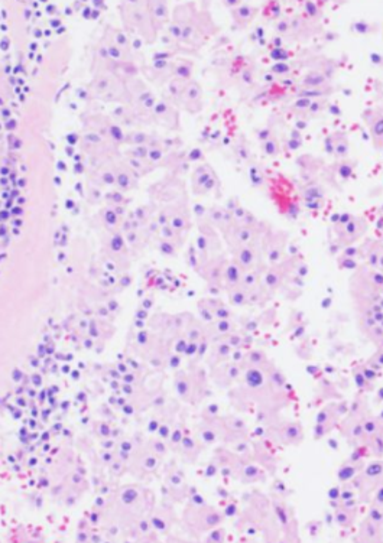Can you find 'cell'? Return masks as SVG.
Here are the masks:
<instances>
[{
	"label": "cell",
	"mask_w": 383,
	"mask_h": 543,
	"mask_svg": "<svg viewBox=\"0 0 383 543\" xmlns=\"http://www.w3.org/2000/svg\"><path fill=\"white\" fill-rule=\"evenodd\" d=\"M219 30V25L214 22L210 10L198 8L194 2L178 5L169 25V35L175 42L183 44L187 51L201 49Z\"/></svg>",
	"instance_id": "1"
},
{
	"label": "cell",
	"mask_w": 383,
	"mask_h": 543,
	"mask_svg": "<svg viewBox=\"0 0 383 543\" xmlns=\"http://www.w3.org/2000/svg\"><path fill=\"white\" fill-rule=\"evenodd\" d=\"M268 229L269 226L262 221H256L253 224H231L223 233V237L228 249L240 247V246H253V244H260L262 237Z\"/></svg>",
	"instance_id": "2"
},
{
	"label": "cell",
	"mask_w": 383,
	"mask_h": 543,
	"mask_svg": "<svg viewBox=\"0 0 383 543\" xmlns=\"http://www.w3.org/2000/svg\"><path fill=\"white\" fill-rule=\"evenodd\" d=\"M382 272L369 266H362L350 279V292L356 296H377L382 294Z\"/></svg>",
	"instance_id": "3"
},
{
	"label": "cell",
	"mask_w": 383,
	"mask_h": 543,
	"mask_svg": "<svg viewBox=\"0 0 383 543\" xmlns=\"http://www.w3.org/2000/svg\"><path fill=\"white\" fill-rule=\"evenodd\" d=\"M185 519L190 529L201 533L217 527L223 522V513L214 507L191 503V506L185 512Z\"/></svg>",
	"instance_id": "4"
},
{
	"label": "cell",
	"mask_w": 383,
	"mask_h": 543,
	"mask_svg": "<svg viewBox=\"0 0 383 543\" xmlns=\"http://www.w3.org/2000/svg\"><path fill=\"white\" fill-rule=\"evenodd\" d=\"M195 244H197V249L195 250H197L198 260H200L201 265L202 262H205L211 256H216V254L220 253L221 240H220L219 231L216 230L213 226H210L207 221H201V222H198V234H197Z\"/></svg>",
	"instance_id": "5"
},
{
	"label": "cell",
	"mask_w": 383,
	"mask_h": 543,
	"mask_svg": "<svg viewBox=\"0 0 383 543\" xmlns=\"http://www.w3.org/2000/svg\"><path fill=\"white\" fill-rule=\"evenodd\" d=\"M220 188L219 176L210 164H200L191 174V191L194 195H210Z\"/></svg>",
	"instance_id": "6"
},
{
	"label": "cell",
	"mask_w": 383,
	"mask_h": 543,
	"mask_svg": "<svg viewBox=\"0 0 383 543\" xmlns=\"http://www.w3.org/2000/svg\"><path fill=\"white\" fill-rule=\"evenodd\" d=\"M286 241H288V233H285V231L274 230L269 227L268 231L264 233L262 241H260V250H262V254H264L268 259L266 262L269 265H276L281 262Z\"/></svg>",
	"instance_id": "7"
},
{
	"label": "cell",
	"mask_w": 383,
	"mask_h": 543,
	"mask_svg": "<svg viewBox=\"0 0 383 543\" xmlns=\"http://www.w3.org/2000/svg\"><path fill=\"white\" fill-rule=\"evenodd\" d=\"M367 221L365 217L351 215L346 222L334 224V231L337 234V240L343 246H351L360 240L367 231Z\"/></svg>",
	"instance_id": "8"
},
{
	"label": "cell",
	"mask_w": 383,
	"mask_h": 543,
	"mask_svg": "<svg viewBox=\"0 0 383 543\" xmlns=\"http://www.w3.org/2000/svg\"><path fill=\"white\" fill-rule=\"evenodd\" d=\"M228 260L223 253H219L216 256H211L205 262H202L200 266L197 267V273L200 275L209 286H217L223 288V275H224V269Z\"/></svg>",
	"instance_id": "9"
},
{
	"label": "cell",
	"mask_w": 383,
	"mask_h": 543,
	"mask_svg": "<svg viewBox=\"0 0 383 543\" xmlns=\"http://www.w3.org/2000/svg\"><path fill=\"white\" fill-rule=\"evenodd\" d=\"M180 107H183L184 110L190 114H198L202 111V107H204V94H202V88H201V84L195 80H191L188 81L187 85H185V90L183 92V97H181V102H180Z\"/></svg>",
	"instance_id": "10"
},
{
	"label": "cell",
	"mask_w": 383,
	"mask_h": 543,
	"mask_svg": "<svg viewBox=\"0 0 383 543\" xmlns=\"http://www.w3.org/2000/svg\"><path fill=\"white\" fill-rule=\"evenodd\" d=\"M231 256H233V262L238 263L239 266L242 267L245 272L246 270H250L253 267L259 266L262 263V250H260V244H253V246H240V247H233V249H228Z\"/></svg>",
	"instance_id": "11"
},
{
	"label": "cell",
	"mask_w": 383,
	"mask_h": 543,
	"mask_svg": "<svg viewBox=\"0 0 383 543\" xmlns=\"http://www.w3.org/2000/svg\"><path fill=\"white\" fill-rule=\"evenodd\" d=\"M362 119L369 129L370 138L376 149H382L383 145V113L380 107L367 109L362 113Z\"/></svg>",
	"instance_id": "12"
},
{
	"label": "cell",
	"mask_w": 383,
	"mask_h": 543,
	"mask_svg": "<svg viewBox=\"0 0 383 543\" xmlns=\"http://www.w3.org/2000/svg\"><path fill=\"white\" fill-rule=\"evenodd\" d=\"M288 272H291L288 269V263H276V265H271L269 269H264L263 275H262V286H263L264 291L269 294V292H275L276 289H279L282 286Z\"/></svg>",
	"instance_id": "13"
},
{
	"label": "cell",
	"mask_w": 383,
	"mask_h": 543,
	"mask_svg": "<svg viewBox=\"0 0 383 543\" xmlns=\"http://www.w3.org/2000/svg\"><path fill=\"white\" fill-rule=\"evenodd\" d=\"M324 150L333 155V156L341 161L346 159L348 152H350V140L347 138L344 132H334L329 135L324 140Z\"/></svg>",
	"instance_id": "14"
},
{
	"label": "cell",
	"mask_w": 383,
	"mask_h": 543,
	"mask_svg": "<svg viewBox=\"0 0 383 543\" xmlns=\"http://www.w3.org/2000/svg\"><path fill=\"white\" fill-rule=\"evenodd\" d=\"M359 253L365 259L366 266L376 269V270H382L383 247L380 240H367L359 249Z\"/></svg>",
	"instance_id": "15"
},
{
	"label": "cell",
	"mask_w": 383,
	"mask_h": 543,
	"mask_svg": "<svg viewBox=\"0 0 383 543\" xmlns=\"http://www.w3.org/2000/svg\"><path fill=\"white\" fill-rule=\"evenodd\" d=\"M205 221L213 226L219 233H224L228 227L233 224L231 220V211L227 207H221V205H213L210 208H207L205 214Z\"/></svg>",
	"instance_id": "16"
},
{
	"label": "cell",
	"mask_w": 383,
	"mask_h": 543,
	"mask_svg": "<svg viewBox=\"0 0 383 543\" xmlns=\"http://www.w3.org/2000/svg\"><path fill=\"white\" fill-rule=\"evenodd\" d=\"M233 475L238 477L242 483H256V481H263L264 472L260 467H257L252 461H243L238 460L234 468H233Z\"/></svg>",
	"instance_id": "17"
},
{
	"label": "cell",
	"mask_w": 383,
	"mask_h": 543,
	"mask_svg": "<svg viewBox=\"0 0 383 543\" xmlns=\"http://www.w3.org/2000/svg\"><path fill=\"white\" fill-rule=\"evenodd\" d=\"M274 435L276 441L285 445H298L304 438V429L300 424H285L278 426Z\"/></svg>",
	"instance_id": "18"
},
{
	"label": "cell",
	"mask_w": 383,
	"mask_h": 543,
	"mask_svg": "<svg viewBox=\"0 0 383 543\" xmlns=\"http://www.w3.org/2000/svg\"><path fill=\"white\" fill-rule=\"evenodd\" d=\"M155 113L164 120L162 123L168 129H180V111L176 107H173L166 102H159L155 106Z\"/></svg>",
	"instance_id": "19"
},
{
	"label": "cell",
	"mask_w": 383,
	"mask_h": 543,
	"mask_svg": "<svg viewBox=\"0 0 383 543\" xmlns=\"http://www.w3.org/2000/svg\"><path fill=\"white\" fill-rule=\"evenodd\" d=\"M343 432L346 435L347 439L353 443L366 441L365 432H363V418L359 419L356 414H350V419L347 418V421L344 422Z\"/></svg>",
	"instance_id": "20"
},
{
	"label": "cell",
	"mask_w": 383,
	"mask_h": 543,
	"mask_svg": "<svg viewBox=\"0 0 383 543\" xmlns=\"http://www.w3.org/2000/svg\"><path fill=\"white\" fill-rule=\"evenodd\" d=\"M256 15H257V8L250 3H242L234 9H231V18L239 28H246L256 18Z\"/></svg>",
	"instance_id": "21"
},
{
	"label": "cell",
	"mask_w": 383,
	"mask_h": 543,
	"mask_svg": "<svg viewBox=\"0 0 383 543\" xmlns=\"http://www.w3.org/2000/svg\"><path fill=\"white\" fill-rule=\"evenodd\" d=\"M245 275V270L239 266L238 263H234L233 260H228L224 269V275H223V288L230 289V288H236L242 285V279Z\"/></svg>",
	"instance_id": "22"
},
{
	"label": "cell",
	"mask_w": 383,
	"mask_h": 543,
	"mask_svg": "<svg viewBox=\"0 0 383 543\" xmlns=\"http://www.w3.org/2000/svg\"><path fill=\"white\" fill-rule=\"evenodd\" d=\"M357 537L362 542H380L382 540V526L376 525L372 520L366 519L360 525Z\"/></svg>",
	"instance_id": "23"
},
{
	"label": "cell",
	"mask_w": 383,
	"mask_h": 543,
	"mask_svg": "<svg viewBox=\"0 0 383 543\" xmlns=\"http://www.w3.org/2000/svg\"><path fill=\"white\" fill-rule=\"evenodd\" d=\"M184 376H185V377L178 380L176 389H178L180 396L184 397L185 402L192 403V402H194V396H195L197 393H200L202 389H201V387H194L197 386V385H195V380L191 377L190 373H187V374H184Z\"/></svg>",
	"instance_id": "24"
},
{
	"label": "cell",
	"mask_w": 383,
	"mask_h": 543,
	"mask_svg": "<svg viewBox=\"0 0 383 543\" xmlns=\"http://www.w3.org/2000/svg\"><path fill=\"white\" fill-rule=\"evenodd\" d=\"M201 302L210 309L214 320H231L233 318L231 309L219 298H205Z\"/></svg>",
	"instance_id": "25"
},
{
	"label": "cell",
	"mask_w": 383,
	"mask_h": 543,
	"mask_svg": "<svg viewBox=\"0 0 383 543\" xmlns=\"http://www.w3.org/2000/svg\"><path fill=\"white\" fill-rule=\"evenodd\" d=\"M192 74H194V62L191 59H178L172 64L173 78L183 81H191Z\"/></svg>",
	"instance_id": "26"
},
{
	"label": "cell",
	"mask_w": 383,
	"mask_h": 543,
	"mask_svg": "<svg viewBox=\"0 0 383 543\" xmlns=\"http://www.w3.org/2000/svg\"><path fill=\"white\" fill-rule=\"evenodd\" d=\"M357 510L355 507L341 506L336 510V522L340 527H351L356 520Z\"/></svg>",
	"instance_id": "27"
},
{
	"label": "cell",
	"mask_w": 383,
	"mask_h": 543,
	"mask_svg": "<svg viewBox=\"0 0 383 543\" xmlns=\"http://www.w3.org/2000/svg\"><path fill=\"white\" fill-rule=\"evenodd\" d=\"M275 506V513L278 516V520L281 522V527L285 533H288L291 530V527H295V522L292 519V516L289 515V508L285 506L283 503H279L276 501L274 504Z\"/></svg>",
	"instance_id": "28"
},
{
	"label": "cell",
	"mask_w": 383,
	"mask_h": 543,
	"mask_svg": "<svg viewBox=\"0 0 383 543\" xmlns=\"http://www.w3.org/2000/svg\"><path fill=\"white\" fill-rule=\"evenodd\" d=\"M226 291H227L228 302L231 306H247L249 305V295L242 286L230 288Z\"/></svg>",
	"instance_id": "29"
},
{
	"label": "cell",
	"mask_w": 383,
	"mask_h": 543,
	"mask_svg": "<svg viewBox=\"0 0 383 543\" xmlns=\"http://www.w3.org/2000/svg\"><path fill=\"white\" fill-rule=\"evenodd\" d=\"M334 168H336V169H333V178H334L336 181H337V178H338V181L344 182V181H347V179L351 176V174H353L355 164H353V162H350V161H344V159H341L340 162L336 164Z\"/></svg>",
	"instance_id": "30"
},
{
	"label": "cell",
	"mask_w": 383,
	"mask_h": 543,
	"mask_svg": "<svg viewBox=\"0 0 383 543\" xmlns=\"http://www.w3.org/2000/svg\"><path fill=\"white\" fill-rule=\"evenodd\" d=\"M363 432H365L366 441H369L370 438H373L374 435L382 432L380 419H379L377 416H367V418H363Z\"/></svg>",
	"instance_id": "31"
},
{
	"label": "cell",
	"mask_w": 383,
	"mask_h": 543,
	"mask_svg": "<svg viewBox=\"0 0 383 543\" xmlns=\"http://www.w3.org/2000/svg\"><path fill=\"white\" fill-rule=\"evenodd\" d=\"M210 327L213 328V332L220 337H226L230 332L234 331L233 318L231 320H214L213 323H210Z\"/></svg>",
	"instance_id": "32"
},
{
	"label": "cell",
	"mask_w": 383,
	"mask_h": 543,
	"mask_svg": "<svg viewBox=\"0 0 383 543\" xmlns=\"http://www.w3.org/2000/svg\"><path fill=\"white\" fill-rule=\"evenodd\" d=\"M181 446L184 450V455L188 461H194V458L200 454V448H198V443L195 442L194 438L191 436H183V441H181Z\"/></svg>",
	"instance_id": "33"
},
{
	"label": "cell",
	"mask_w": 383,
	"mask_h": 543,
	"mask_svg": "<svg viewBox=\"0 0 383 543\" xmlns=\"http://www.w3.org/2000/svg\"><path fill=\"white\" fill-rule=\"evenodd\" d=\"M200 438H201V441H202V443H205V445H209V443H214V442L217 441V438H219V431H217V429H216V426H214L213 424H210V421H209V424L202 425V426H201Z\"/></svg>",
	"instance_id": "34"
},
{
	"label": "cell",
	"mask_w": 383,
	"mask_h": 543,
	"mask_svg": "<svg viewBox=\"0 0 383 543\" xmlns=\"http://www.w3.org/2000/svg\"><path fill=\"white\" fill-rule=\"evenodd\" d=\"M302 194V197L307 200V201H319L322 197H324V188H321L319 185H314V184H311L308 185V186H305L304 189L301 191Z\"/></svg>",
	"instance_id": "35"
},
{
	"label": "cell",
	"mask_w": 383,
	"mask_h": 543,
	"mask_svg": "<svg viewBox=\"0 0 383 543\" xmlns=\"http://www.w3.org/2000/svg\"><path fill=\"white\" fill-rule=\"evenodd\" d=\"M262 150H263L266 156H278L281 153V143L275 136H271L269 139H266L264 142H262Z\"/></svg>",
	"instance_id": "36"
},
{
	"label": "cell",
	"mask_w": 383,
	"mask_h": 543,
	"mask_svg": "<svg viewBox=\"0 0 383 543\" xmlns=\"http://www.w3.org/2000/svg\"><path fill=\"white\" fill-rule=\"evenodd\" d=\"M357 472H362V467L359 468V464L356 461H350L348 465H343L340 471H338V478L340 481H348L351 480Z\"/></svg>",
	"instance_id": "37"
},
{
	"label": "cell",
	"mask_w": 383,
	"mask_h": 543,
	"mask_svg": "<svg viewBox=\"0 0 383 543\" xmlns=\"http://www.w3.org/2000/svg\"><path fill=\"white\" fill-rule=\"evenodd\" d=\"M187 83H188V81H183V80H178V78H172V81L169 84V91H171L172 100L175 102L176 106H180V102H181V97H183V92L184 90H185Z\"/></svg>",
	"instance_id": "38"
},
{
	"label": "cell",
	"mask_w": 383,
	"mask_h": 543,
	"mask_svg": "<svg viewBox=\"0 0 383 543\" xmlns=\"http://www.w3.org/2000/svg\"><path fill=\"white\" fill-rule=\"evenodd\" d=\"M231 356V347L228 345L226 341H219L217 344H214L213 347V357L217 360H224Z\"/></svg>",
	"instance_id": "39"
},
{
	"label": "cell",
	"mask_w": 383,
	"mask_h": 543,
	"mask_svg": "<svg viewBox=\"0 0 383 543\" xmlns=\"http://www.w3.org/2000/svg\"><path fill=\"white\" fill-rule=\"evenodd\" d=\"M275 32L279 34L281 37H289L292 35L291 18H281L275 23Z\"/></svg>",
	"instance_id": "40"
},
{
	"label": "cell",
	"mask_w": 383,
	"mask_h": 543,
	"mask_svg": "<svg viewBox=\"0 0 383 543\" xmlns=\"http://www.w3.org/2000/svg\"><path fill=\"white\" fill-rule=\"evenodd\" d=\"M336 421V413L334 410H331V407H326L322 409L318 413V418H317V425L319 426H326V425L333 424Z\"/></svg>",
	"instance_id": "41"
},
{
	"label": "cell",
	"mask_w": 383,
	"mask_h": 543,
	"mask_svg": "<svg viewBox=\"0 0 383 543\" xmlns=\"http://www.w3.org/2000/svg\"><path fill=\"white\" fill-rule=\"evenodd\" d=\"M351 28H353L355 32H357V34H362V35H365V34H373V32L377 30V26H376V25H372V23L365 22V20H357V22L353 23V26H351Z\"/></svg>",
	"instance_id": "42"
},
{
	"label": "cell",
	"mask_w": 383,
	"mask_h": 543,
	"mask_svg": "<svg viewBox=\"0 0 383 543\" xmlns=\"http://www.w3.org/2000/svg\"><path fill=\"white\" fill-rule=\"evenodd\" d=\"M236 155H238L242 161H247L249 156H250V149H249V145H247L246 139L245 138H240L238 143H236Z\"/></svg>",
	"instance_id": "43"
},
{
	"label": "cell",
	"mask_w": 383,
	"mask_h": 543,
	"mask_svg": "<svg viewBox=\"0 0 383 543\" xmlns=\"http://www.w3.org/2000/svg\"><path fill=\"white\" fill-rule=\"evenodd\" d=\"M370 338V340L373 341L374 344H377V345H380V342H382V335H383V332H382V324H379V325H374V327H372V328H369V330H366V331H363Z\"/></svg>",
	"instance_id": "44"
},
{
	"label": "cell",
	"mask_w": 383,
	"mask_h": 543,
	"mask_svg": "<svg viewBox=\"0 0 383 543\" xmlns=\"http://www.w3.org/2000/svg\"><path fill=\"white\" fill-rule=\"evenodd\" d=\"M367 442H370V448H372V452H373L374 455L380 457V455H382V451H383L382 432L377 433V435H374L373 438H370V439H369Z\"/></svg>",
	"instance_id": "45"
},
{
	"label": "cell",
	"mask_w": 383,
	"mask_h": 543,
	"mask_svg": "<svg viewBox=\"0 0 383 543\" xmlns=\"http://www.w3.org/2000/svg\"><path fill=\"white\" fill-rule=\"evenodd\" d=\"M154 13H155L156 19L159 20H164L166 22L168 18H169V13H168V8H166V3H154Z\"/></svg>",
	"instance_id": "46"
},
{
	"label": "cell",
	"mask_w": 383,
	"mask_h": 543,
	"mask_svg": "<svg viewBox=\"0 0 383 543\" xmlns=\"http://www.w3.org/2000/svg\"><path fill=\"white\" fill-rule=\"evenodd\" d=\"M264 360H266V357H264V354L262 351H252V353H249V356H247V361H249L252 366H255V367L262 366V363H263Z\"/></svg>",
	"instance_id": "47"
},
{
	"label": "cell",
	"mask_w": 383,
	"mask_h": 543,
	"mask_svg": "<svg viewBox=\"0 0 383 543\" xmlns=\"http://www.w3.org/2000/svg\"><path fill=\"white\" fill-rule=\"evenodd\" d=\"M367 519H369V520H372V522L376 523V525L382 526V519H383L382 507H377V506H374V504H372V507H370V512H369V516H367Z\"/></svg>",
	"instance_id": "48"
},
{
	"label": "cell",
	"mask_w": 383,
	"mask_h": 543,
	"mask_svg": "<svg viewBox=\"0 0 383 543\" xmlns=\"http://www.w3.org/2000/svg\"><path fill=\"white\" fill-rule=\"evenodd\" d=\"M224 536H226L224 529H220L219 526H217V527L211 529V532L209 533L205 540H207V542H221V540H224Z\"/></svg>",
	"instance_id": "49"
},
{
	"label": "cell",
	"mask_w": 383,
	"mask_h": 543,
	"mask_svg": "<svg viewBox=\"0 0 383 543\" xmlns=\"http://www.w3.org/2000/svg\"><path fill=\"white\" fill-rule=\"evenodd\" d=\"M367 367H370L374 371L380 370L382 368V353H376L373 357L369 360V366Z\"/></svg>",
	"instance_id": "50"
}]
</instances>
